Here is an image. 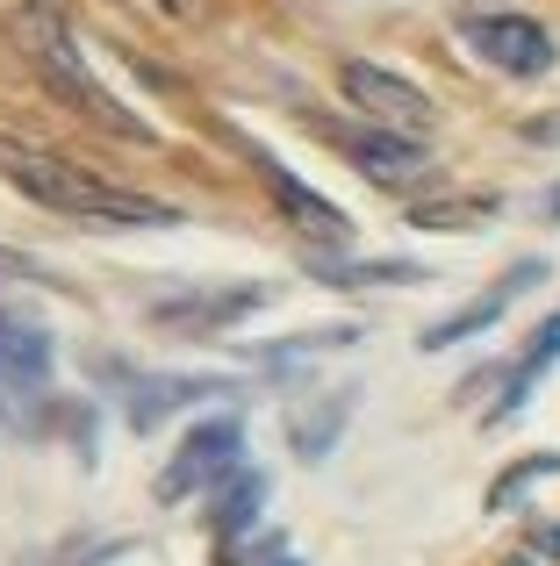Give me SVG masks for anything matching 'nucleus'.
<instances>
[{
    "label": "nucleus",
    "instance_id": "obj_23",
    "mask_svg": "<svg viewBox=\"0 0 560 566\" xmlns=\"http://www.w3.org/2000/svg\"><path fill=\"white\" fill-rule=\"evenodd\" d=\"M166 8H173V14H187V0H166Z\"/></svg>",
    "mask_w": 560,
    "mask_h": 566
},
{
    "label": "nucleus",
    "instance_id": "obj_6",
    "mask_svg": "<svg viewBox=\"0 0 560 566\" xmlns=\"http://www.w3.org/2000/svg\"><path fill=\"white\" fill-rule=\"evenodd\" d=\"M338 86H345V101L366 115V123L395 129V137H424V129H432V101H424L409 80H395L388 65L345 57V65H338Z\"/></svg>",
    "mask_w": 560,
    "mask_h": 566
},
{
    "label": "nucleus",
    "instance_id": "obj_4",
    "mask_svg": "<svg viewBox=\"0 0 560 566\" xmlns=\"http://www.w3.org/2000/svg\"><path fill=\"white\" fill-rule=\"evenodd\" d=\"M309 129H317L331 151H345L352 166H360L366 180H381V187H403V180H417V172L432 166V144L395 137V129H381V123H338V115H309Z\"/></svg>",
    "mask_w": 560,
    "mask_h": 566
},
{
    "label": "nucleus",
    "instance_id": "obj_15",
    "mask_svg": "<svg viewBox=\"0 0 560 566\" xmlns=\"http://www.w3.org/2000/svg\"><path fill=\"white\" fill-rule=\"evenodd\" d=\"M345 416H352V387H338L323 409H294V430H288L294 452H302V459H323L338 444V423H345Z\"/></svg>",
    "mask_w": 560,
    "mask_h": 566
},
{
    "label": "nucleus",
    "instance_id": "obj_2",
    "mask_svg": "<svg viewBox=\"0 0 560 566\" xmlns=\"http://www.w3.org/2000/svg\"><path fill=\"white\" fill-rule=\"evenodd\" d=\"M14 36H22V51H29V65H37V80L51 86L65 108H80L86 123L115 129V137H129V144H152V123H144V115H129L123 101H115L108 86L86 72V57H80V43H72V29L58 22V8L29 0V8L14 14Z\"/></svg>",
    "mask_w": 560,
    "mask_h": 566
},
{
    "label": "nucleus",
    "instance_id": "obj_18",
    "mask_svg": "<svg viewBox=\"0 0 560 566\" xmlns=\"http://www.w3.org/2000/svg\"><path fill=\"white\" fill-rule=\"evenodd\" d=\"M496 216V201H432V208H417V230H475V222H489Z\"/></svg>",
    "mask_w": 560,
    "mask_h": 566
},
{
    "label": "nucleus",
    "instance_id": "obj_5",
    "mask_svg": "<svg viewBox=\"0 0 560 566\" xmlns=\"http://www.w3.org/2000/svg\"><path fill=\"white\" fill-rule=\"evenodd\" d=\"M238 452H245V423L238 416H209V423H195L180 438V452L166 459V473H158V502H187L195 488H216L238 473Z\"/></svg>",
    "mask_w": 560,
    "mask_h": 566
},
{
    "label": "nucleus",
    "instance_id": "obj_7",
    "mask_svg": "<svg viewBox=\"0 0 560 566\" xmlns=\"http://www.w3.org/2000/svg\"><path fill=\"white\" fill-rule=\"evenodd\" d=\"M267 308V287L259 280H238V287H187V294H158L152 302V323L173 337H216L230 331L238 316Z\"/></svg>",
    "mask_w": 560,
    "mask_h": 566
},
{
    "label": "nucleus",
    "instance_id": "obj_9",
    "mask_svg": "<svg viewBox=\"0 0 560 566\" xmlns=\"http://www.w3.org/2000/svg\"><path fill=\"white\" fill-rule=\"evenodd\" d=\"M467 36H475V51L489 57L496 72H510V80H539V72L553 65V36L532 14H475Z\"/></svg>",
    "mask_w": 560,
    "mask_h": 566
},
{
    "label": "nucleus",
    "instance_id": "obj_14",
    "mask_svg": "<svg viewBox=\"0 0 560 566\" xmlns=\"http://www.w3.org/2000/svg\"><path fill=\"white\" fill-rule=\"evenodd\" d=\"M309 273H317L323 287H417V280H424V265H409V259H374V265L309 259Z\"/></svg>",
    "mask_w": 560,
    "mask_h": 566
},
{
    "label": "nucleus",
    "instance_id": "obj_1",
    "mask_svg": "<svg viewBox=\"0 0 560 566\" xmlns=\"http://www.w3.org/2000/svg\"><path fill=\"white\" fill-rule=\"evenodd\" d=\"M0 180L22 187L29 201L58 208V216L101 222V230H173L180 222V208L152 201V193H129V187L101 180V172L72 166V158H58V151H29L14 137H0Z\"/></svg>",
    "mask_w": 560,
    "mask_h": 566
},
{
    "label": "nucleus",
    "instance_id": "obj_24",
    "mask_svg": "<svg viewBox=\"0 0 560 566\" xmlns=\"http://www.w3.org/2000/svg\"><path fill=\"white\" fill-rule=\"evenodd\" d=\"M510 566H532V559H510Z\"/></svg>",
    "mask_w": 560,
    "mask_h": 566
},
{
    "label": "nucleus",
    "instance_id": "obj_8",
    "mask_svg": "<svg viewBox=\"0 0 560 566\" xmlns=\"http://www.w3.org/2000/svg\"><path fill=\"white\" fill-rule=\"evenodd\" d=\"M115 395H123V416L129 430H158L173 409H187V401H209V395H230V380H195V374H129V366H108Z\"/></svg>",
    "mask_w": 560,
    "mask_h": 566
},
{
    "label": "nucleus",
    "instance_id": "obj_22",
    "mask_svg": "<svg viewBox=\"0 0 560 566\" xmlns=\"http://www.w3.org/2000/svg\"><path fill=\"white\" fill-rule=\"evenodd\" d=\"M547 222H560V187H553V193H547Z\"/></svg>",
    "mask_w": 560,
    "mask_h": 566
},
{
    "label": "nucleus",
    "instance_id": "obj_20",
    "mask_svg": "<svg viewBox=\"0 0 560 566\" xmlns=\"http://www.w3.org/2000/svg\"><path fill=\"white\" fill-rule=\"evenodd\" d=\"M518 559H532V566H560V524H532L525 531V553Z\"/></svg>",
    "mask_w": 560,
    "mask_h": 566
},
{
    "label": "nucleus",
    "instance_id": "obj_10",
    "mask_svg": "<svg viewBox=\"0 0 560 566\" xmlns=\"http://www.w3.org/2000/svg\"><path fill=\"white\" fill-rule=\"evenodd\" d=\"M238 144H245V137H238ZM245 158H252V172H259V180H267V193H273V201H280V216H288L294 230L323 237V244H345V237H352V222L338 216V208L323 201L317 187H302V180H294V172L280 166L273 151H259V144H245Z\"/></svg>",
    "mask_w": 560,
    "mask_h": 566
},
{
    "label": "nucleus",
    "instance_id": "obj_16",
    "mask_svg": "<svg viewBox=\"0 0 560 566\" xmlns=\"http://www.w3.org/2000/svg\"><path fill=\"white\" fill-rule=\"evenodd\" d=\"M352 323H338V331H309V337H288V345H259V374H273V380H288V366H302V359H317V352H338V345H352Z\"/></svg>",
    "mask_w": 560,
    "mask_h": 566
},
{
    "label": "nucleus",
    "instance_id": "obj_11",
    "mask_svg": "<svg viewBox=\"0 0 560 566\" xmlns=\"http://www.w3.org/2000/svg\"><path fill=\"white\" fill-rule=\"evenodd\" d=\"M539 280H547V265H539V259H525V265H510V273H504V280H496V287H489V294H475V302H467V308H460V316H446V323H432V331H424V337H417V345H424V352H446V345H460V337H475V331H489V323H496V316H504V308H510V302H518V294H525V287H539Z\"/></svg>",
    "mask_w": 560,
    "mask_h": 566
},
{
    "label": "nucleus",
    "instance_id": "obj_3",
    "mask_svg": "<svg viewBox=\"0 0 560 566\" xmlns=\"http://www.w3.org/2000/svg\"><path fill=\"white\" fill-rule=\"evenodd\" d=\"M37 409H51V331L0 308V423H37Z\"/></svg>",
    "mask_w": 560,
    "mask_h": 566
},
{
    "label": "nucleus",
    "instance_id": "obj_13",
    "mask_svg": "<svg viewBox=\"0 0 560 566\" xmlns=\"http://www.w3.org/2000/svg\"><path fill=\"white\" fill-rule=\"evenodd\" d=\"M553 359H560V316L547 323V331H532V345L518 352V366L504 374V395L489 401V423H504V416H518V409H525V395L539 387V374H547Z\"/></svg>",
    "mask_w": 560,
    "mask_h": 566
},
{
    "label": "nucleus",
    "instance_id": "obj_21",
    "mask_svg": "<svg viewBox=\"0 0 560 566\" xmlns=\"http://www.w3.org/2000/svg\"><path fill=\"white\" fill-rule=\"evenodd\" d=\"M518 137H525V144H560V108H553V115H532Z\"/></svg>",
    "mask_w": 560,
    "mask_h": 566
},
{
    "label": "nucleus",
    "instance_id": "obj_17",
    "mask_svg": "<svg viewBox=\"0 0 560 566\" xmlns=\"http://www.w3.org/2000/svg\"><path fill=\"white\" fill-rule=\"evenodd\" d=\"M547 473H560V452H532V459H518L510 473H496L489 510H510V502H525V488H532V481H547Z\"/></svg>",
    "mask_w": 560,
    "mask_h": 566
},
{
    "label": "nucleus",
    "instance_id": "obj_19",
    "mask_svg": "<svg viewBox=\"0 0 560 566\" xmlns=\"http://www.w3.org/2000/svg\"><path fill=\"white\" fill-rule=\"evenodd\" d=\"M224 566H302L280 538H259V553H245V545H224Z\"/></svg>",
    "mask_w": 560,
    "mask_h": 566
},
{
    "label": "nucleus",
    "instance_id": "obj_12",
    "mask_svg": "<svg viewBox=\"0 0 560 566\" xmlns=\"http://www.w3.org/2000/svg\"><path fill=\"white\" fill-rule=\"evenodd\" d=\"M267 488H273V481H267L259 467H238V473H230V481H224V495H216V510H209L216 538H224V545H238L245 531L259 524V510H267Z\"/></svg>",
    "mask_w": 560,
    "mask_h": 566
}]
</instances>
